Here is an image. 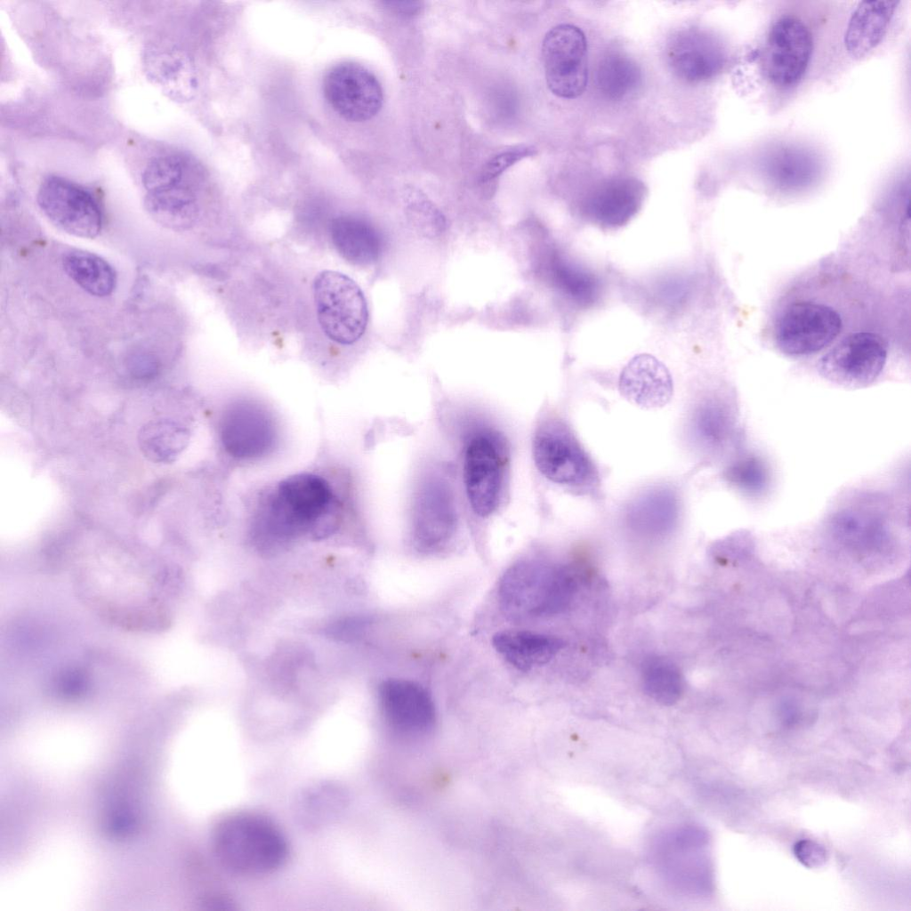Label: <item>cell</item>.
I'll use <instances>...</instances> for the list:
<instances>
[{"label": "cell", "instance_id": "cell-1", "mask_svg": "<svg viewBox=\"0 0 911 911\" xmlns=\"http://www.w3.org/2000/svg\"><path fill=\"white\" fill-rule=\"evenodd\" d=\"M335 496L329 483L313 473H298L283 480L270 495L260 515V538L279 544L309 533L315 538L336 528Z\"/></svg>", "mask_w": 911, "mask_h": 911}, {"label": "cell", "instance_id": "cell-2", "mask_svg": "<svg viewBox=\"0 0 911 911\" xmlns=\"http://www.w3.org/2000/svg\"><path fill=\"white\" fill-rule=\"evenodd\" d=\"M219 862L240 875H264L278 870L288 856L286 839L267 818L238 812L219 820L213 832Z\"/></svg>", "mask_w": 911, "mask_h": 911}, {"label": "cell", "instance_id": "cell-3", "mask_svg": "<svg viewBox=\"0 0 911 911\" xmlns=\"http://www.w3.org/2000/svg\"><path fill=\"white\" fill-rule=\"evenodd\" d=\"M576 590V577L569 567L522 560L504 573L497 594L504 615L522 621L560 613Z\"/></svg>", "mask_w": 911, "mask_h": 911}, {"label": "cell", "instance_id": "cell-4", "mask_svg": "<svg viewBox=\"0 0 911 911\" xmlns=\"http://www.w3.org/2000/svg\"><path fill=\"white\" fill-rule=\"evenodd\" d=\"M509 461L504 436L480 426L469 433L464 454V482L473 512L486 518L500 504Z\"/></svg>", "mask_w": 911, "mask_h": 911}, {"label": "cell", "instance_id": "cell-5", "mask_svg": "<svg viewBox=\"0 0 911 911\" xmlns=\"http://www.w3.org/2000/svg\"><path fill=\"white\" fill-rule=\"evenodd\" d=\"M317 318L327 337L351 345L364 335L368 322L366 298L359 285L335 270L319 272L313 282Z\"/></svg>", "mask_w": 911, "mask_h": 911}, {"label": "cell", "instance_id": "cell-6", "mask_svg": "<svg viewBox=\"0 0 911 911\" xmlns=\"http://www.w3.org/2000/svg\"><path fill=\"white\" fill-rule=\"evenodd\" d=\"M533 457L538 471L551 481L571 487L594 482L596 471L571 431L560 421L548 419L536 428Z\"/></svg>", "mask_w": 911, "mask_h": 911}, {"label": "cell", "instance_id": "cell-7", "mask_svg": "<svg viewBox=\"0 0 911 911\" xmlns=\"http://www.w3.org/2000/svg\"><path fill=\"white\" fill-rule=\"evenodd\" d=\"M457 511L453 489L439 473H430L416 490L411 533L415 548L429 552L441 549L454 536Z\"/></svg>", "mask_w": 911, "mask_h": 911}, {"label": "cell", "instance_id": "cell-8", "mask_svg": "<svg viewBox=\"0 0 911 911\" xmlns=\"http://www.w3.org/2000/svg\"><path fill=\"white\" fill-rule=\"evenodd\" d=\"M546 84L563 99H575L585 90L588 79L587 42L583 31L570 24L550 29L542 44Z\"/></svg>", "mask_w": 911, "mask_h": 911}, {"label": "cell", "instance_id": "cell-9", "mask_svg": "<svg viewBox=\"0 0 911 911\" xmlns=\"http://www.w3.org/2000/svg\"><path fill=\"white\" fill-rule=\"evenodd\" d=\"M887 354V343L879 335L853 333L820 359L818 370L826 379L839 385L863 387L879 376Z\"/></svg>", "mask_w": 911, "mask_h": 911}, {"label": "cell", "instance_id": "cell-10", "mask_svg": "<svg viewBox=\"0 0 911 911\" xmlns=\"http://www.w3.org/2000/svg\"><path fill=\"white\" fill-rule=\"evenodd\" d=\"M842 319L831 307L813 302L788 306L775 327L779 350L789 356H806L829 345L840 334Z\"/></svg>", "mask_w": 911, "mask_h": 911}, {"label": "cell", "instance_id": "cell-11", "mask_svg": "<svg viewBox=\"0 0 911 911\" xmlns=\"http://www.w3.org/2000/svg\"><path fill=\"white\" fill-rule=\"evenodd\" d=\"M37 202L50 221L70 235L93 238L101 230L102 214L96 199L64 178H46L39 187Z\"/></svg>", "mask_w": 911, "mask_h": 911}, {"label": "cell", "instance_id": "cell-12", "mask_svg": "<svg viewBox=\"0 0 911 911\" xmlns=\"http://www.w3.org/2000/svg\"><path fill=\"white\" fill-rule=\"evenodd\" d=\"M323 93L332 109L343 119L364 122L380 111L383 92L376 77L351 61L333 66L323 80Z\"/></svg>", "mask_w": 911, "mask_h": 911}, {"label": "cell", "instance_id": "cell-13", "mask_svg": "<svg viewBox=\"0 0 911 911\" xmlns=\"http://www.w3.org/2000/svg\"><path fill=\"white\" fill-rule=\"evenodd\" d=\"M813 49L812 36L794 16L779 18L770 28L763 54L764 70L775 85L789 87L805 73Z\"/></svg>", "mask_w": 911, "mask_h": 911}, {"label": "cell", "instance_id": "cell-14", "mask_svg": "<svg viewBox=\"0 0 911 911\" xmlns=\"http://www.w3.org/2000/svg\"><path fill=\"white\" fill-rule=\"evenodd\" d=\"M379 700L387 722L399 732L421 735L431 731L435 725L433 700L418 682L388 679L379 687Z\"/></svg>", "mask_w": 911, "mask_h": 911}, {"label": "cell", "instance_id": "cell-15", "mask_svg": "<svg viewBox=\"0 0 911 911\" xmlns=\"http://www.w3.org/2000/svg\"><path fill=\"white\" fill-rule=\"evenodd\" d=\"M666 54L673 73L689 83L713 77L726 62L722 43L714 36L694 28L673 35L667 44Z\"/></svg>", "mask_w": 911, "mask_h": 911}, {"label": "cell", "instance_id": "cell-16", "mask_svg": "<svg viewBox=\"0 0 911 911\" xmlns=\"http://www.w3.org/2000/svg\"><path fill=\"white\" fill-rule=\"evenodd\" d=\"M220 429L225 450L240 459L263 456L275 438L273 423L266 412L246 403L230 407L222 415Z\"/></svg>", "mask_w": 911, "mask_h": 911}, {"label": "cell", "instance_id": "cell-17", "mask_svg": "<svg viewBox=\"0 0 911 911\" xmlns=\"http://www.w3.org/2000/svg\"><path fill=\"white\" fill-rule=\"evenodd\" d=\"M619 391L646 409L662 407L673 396V380L666 367L650 354L634 356L619 376Z\"/></svg>", "mask_w": 911, "mask_h": 911}, {"label": "cell", "instance_id": "cell-18", "mask_svg": "<svg viewBox=\"0 0 911 911\" xmlns=\"http://www.w3.org/2000/svg\"><path fill=\"white\" fill-rule=\"evenodd\" d=\"M885 515L869 504H851L831 516L828 528L840 543L856 549L883 547L889 540Z\"/></svg>", "mask_w": 911, "mask_h": 911}, {"label": "cell", "instance_id": "cell-19", "mask_svg": "<svg viewBox=\"0 0 911 911\" xmlns=\"http://www.w3.org/2000/svg\"><path fill=\"white\" fill-rule=\"evenodd\" d=\"M492 643L508 664L522 672L549 663L565 647L557 636L516 630L496 633Z\"/></svg>", "mask_w": 911, "mask_h": 911}, {"label": "cell", "instance_id": "cell-20", "mask_svg": "<svg viewBox=\"0 0 911 911\" xmlns=\"http://www.w3.org/2000/svg\"><path fill=\"white\" fill-rule=\"evenodd\" d=\"M149 80L173 101L184 102L197 92L198 79L190 58L179 50L152 51L144 60Z\"/></svg>", "mask_w": 911, "mask_h": 911}, {"label": "cell", "instance_id": "cell-21", "mask_svg": "<svg viewBox=\"0 0 911 911\" xmlns=\"http://www.w3.org/2000/svg\"><path fill=\"white\" fill-rule=\"evenodd\" d=\"M899 1H864L852 12L844 35L849 54L861 59L875 49L886 34Z\"/></svg>", "mask_w": 911, "mask_h": 911}, {"label": "cell", "instance_id": "cell-22", "mask_svg": "<svg viewBox=\"0 0 911 911\" xmlns=\"http://www.w3.org/2000/svg\"><path fill=\"white\" fill-rule=\"evenodd\" d=\"M330 236L338 254L356 265H369L380 256L383 239L378 230L367 221L343 215L330 225Z\"/></svg>", "mask_w": 911, "mask_h": 911}, {"label": "cell", "instance_id": "cell-23", "mask_svg": "<svg viewBox=\"0 0 911 911\" xmlns=\"http://www.w3.org/2000/svg\"><path fill=\"white\" fill-rule=\"evenodd\" d=\"M644 197V187L633 178H617L600 186L590 197L587 206L592 214L608 225H621L638 210Z\"/></svg>", "mask_w": 911, "mask_h": 911}, {"label": "cell", "instance_id": "cell-24", "mask_svg": "<svg viewBox=\"0 0 911 911\" xmlns=\"http://www.w3.org/2000/svg\"><path fill=\"white\" fill-rule=\"evenodd\" d=\"M769 180L783 189H798L810 184L818 175L820 165L809 150L780 145L770 149L762 162Z\"/></svg>", "mask_w": 911, "mask_h": 911}, {"label": "cell", "instance_id": "cell-25", "mask_svg": "<svg viewBox=\"0 0 911 911\" xmlns=\"http://www.w3.org/2000/svg\"><path fill=\"white\" fill-rule=\"evenodd\" d=\"M145 206L158 223L175 230L189 228L198 212L189 180L165 190L147 193Z\"/></svg>", "mask_w": 911, "mask_h": 911}, {"label": "cell", "instance_id": "cell-26", "mask_svg": "<svg viewBox=\"0 0 911 911\" xmlns=\"http://www.w3.org/2000/svg\"><path fill=\"white\" fill-rule=\"evenodd\" d=\"M188 432L180 423L167 418L145 423L138 434L139 447L149 461L170 464L185 447Z\"/></svg>", "mask_w": 911, "mask_h": 911}, {"label": "cell", "instance_id": "cell-27", "mask_svg": "<svg viewBox=\"0 0 911 911\" xmlns=\"http://www.w3.org/2000/svg\"><path fill=\"white\" fill-rule=\"evenodd\" d=\"M66 273L92 295L110 294L116 286L113 268L100 256L84 251L69 253L63 260Z\"/></svg>", "mask_w": 911, "mask_h": 911}, {"label": "cell", "instance_id": "cell-28", "mask_svg": "<svg viewBox=\"0 0 911 911\" xmlns=\"http://www.w3.org/2000/svg\"><path fill=\"white\" fill-rule=\"evenodd\" d=\"M641 684L645 694L662 705L677 703L684 690V680L677 665L661 656H651L641 666Z\"/></svg>", "mask_w": 911, "mask_h": 911}, {"label": "cell", "instance_id": "cell-29", "mask_svg": "<svg viewBox=\"0 0 911 911\" xmlns=\"http://www.w3.org/2000/svg\"><path fill=\"white\" fill-rule=\"evenodd\" d=\"M641 84V71L636 62L622 53H609L600 62L596 85L607 98L622 100L634 93Z\"/></svg>", "mask_w": 911, "mask_h": 911}, {"label": "cell", "instance_id": "cell-30", "mask_svg": "<svg viewBox=\"0 0 911 911\" xmlns=\"http://www.w3.org/2000/svg\"><path fill=\"white\" fill-rule=\"evenodd\" d=\"M199 165L176 155L157 157L142 173V184L147 193L165 190L180 185L198 174Z\"/></svg>", "mask_w": 911, "mask_h": 911}, {"label": "cell", "instance_id": "cell-31", "mask_svg": "<svg viewBox=\"0 0 911 911\" xmlns=\"http://www.w3.org/2000/svg\"><path fill=\"white\" fill-rule=\"evenodd\" d=\"M675 504L665 492H656L641 499L630 519L633 528L644 534H660L670 528L675 518Z\"/></svg>", "mask_w": 911, "mask_h": 911}, {"label": "cell", "instance_id": "cell-32", "mask_svg": "<svg viewBox=\"0 0 911 911\" xmlns=\"http://www.w3.org/2000/svg\"><path fill=\"white\" fill-rule=\"evenodd\" d=\"M696 422L697 433L703 441L713 447L723 443L733 427L730 407L718 399L706 401L698 410Z\"/></svg>", "mask_w": 911, "mask_h": 911}, {"label": "cell", "instance_id": "cell-33", "mask_svg": "<svg viewBox=\"0 0 911 911\" xmlns=\"http://www.w3.org/2000/svg\"><path fill=\"white\" fill-rule=\"evenodd\" d=\"M727 479L747 495L757 496L766 490L769 472L757 456H745L735 461L727 470Z\"/></svg>", "mask_w": 911, "mask_h": 911}, {"label": "cell", "instance_id": "cell-34", "mask_svg": "<svg viewBox=\"0 0 911 911\" xmlns=\"http://www.w3.org/2000/svg\"><path fill=\"white\" fill-rule=\"evenodd\" d=\"M407 213L411 223L425 237L434 238L444 230V216L423 196L413 194L407 204Z\"/></svg>", "mask_w": 911, "mask_h": 911}, {"label": "cell", "instance_id": "cell-35", "mask_svg": "<svg viewBox=\"0 0 911 911\" xmlns=\"http://www.w3.org/2000/svg\"><path fill=\"white\" fill-rule=\"evenodd\" d=\"M536 153V149L534 146L525 144L504 150L491 157L485 164L480 173V181L482 182L489 181L499 176L516 162L534 156Z\"/></svg>", "mask_w": 911, "mask_h": 911}, {"label": "cell", "instance_id": "cell-36", "mask_svg": "<svg viewBox=\"0 0 911 911\" xmlns=\"http://www.w3.org/2000/svg\"><path fill=\"white\" fill-rule=\"evenodd\" d=\"M553 275L555 281L572 296L583 299L591 296L593 292V280L586 273H582L564 263L555 264Z\"/></svg>", "mask_w": 911, "mask_h": 911}, {"label": "cell", "instance_id": "cell-37", "mask_svg": "<svg viewBox=\"0 0 911 911\" xmlns=\"http://www.w3.org/2000/svg\"><path fill=\"white\" fill-rule=\"evenodd\" d=\"M305 811L310 812L312 815L325 817L332 812H335L342 805V793L338 788L334 786H324L313 789L312 792L305 796Z\"/></svg>", "mask_w": 911, "mask_h": 911}, {"label": "cell", "instance_id": "cell-38", "mask_svg": "<svg viewBox=\"0 0 911 911\" xmlns=\"http://www.w3.org/2000/svg\"><path fill=\"white\" fill-rule=\"evenodd\" d=\"M794 854L800 862L808 867H819L827 859L826 849L810 840L798 842L794 846Z\"/></svg>", "mask_w": 911, "mask_h": 911}, {"label": "cell", "instance_id": "cell-39", "mask_svg": "<svg viewBox=\"0 0 911 911\" xmlns=\"http://www.w3.org/2000/svg\"><path fill=\"white\" fill-rule=\"evenodd\" d=\"M158 368L157 359L148 353H135L128 359V370L137 379H150L157 374Z\"/></svg>", "mask_w": 911, "mask_h": 911}, {"label": "cell", "instance_id": "cell-40", "mask_svg": "<svg viewBox=\"0 0 911 911\" xmlns=\"http://www.w3.org/2000/svg\"><path fill=\"white\" fill-rule=\"evenodd\" d=\"M390 9L397 13L404 15H412L419 12L421 9L420 2H385Z\"/></svg>", "mask_w": 911, "mask_h": 911}]
</instances>
